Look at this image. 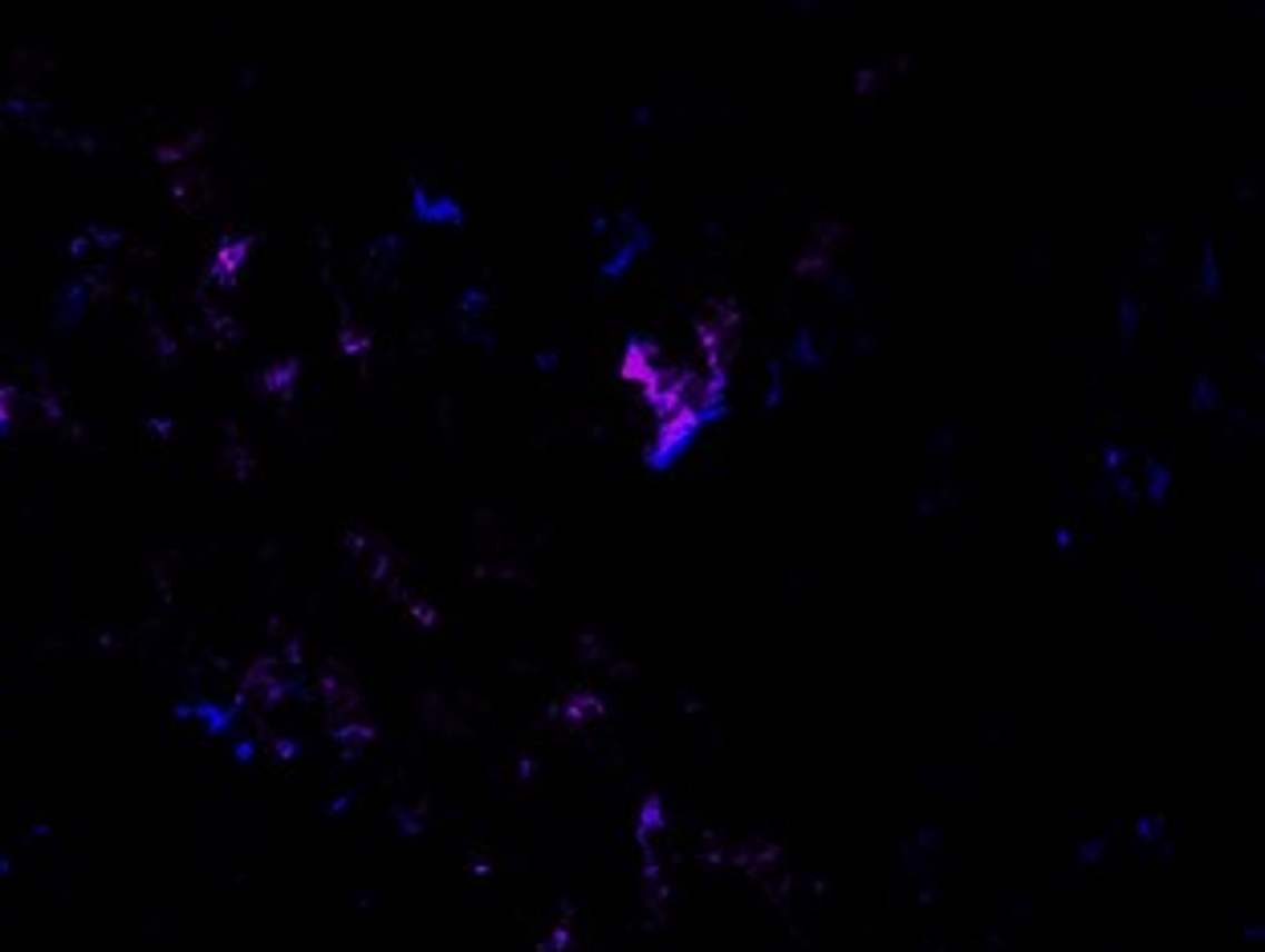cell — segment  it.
<instances>
[{"label": "cell", "instance_id": "obj_1", "mask_svg": "<svg viewBox=\"0 0 1265 952\" xmlns=\"http://www.w3.org/2000/svg\"><path fill=\"white\" fill-rule=\"evenodd\" d=\"M648 252H651V228L643 225V220H627V225H619L615 232H611V240H606L603 261H599V277H603L606 286H619V281H627L639 265H643Z\"/></svg>", "mask_w": 1265, "mask_h": 952}, {"label": "cell", "instance_id": "obj_2", "mask_svg": "<svg viewBox=\"0 0 1265 952\" xmlns=\"http://www.w3.org/2000/svg\"><path fill=\"white\" fill-rule=\"evenodd\" d=\"M412 216L419 225L432 228H456L464 220V208L456 196L448 191H432V188H412Z\"/></svg>", "mask_w": 1265, "mask_h": 952}, {"label": "cell", "instance_id": "obj_3", "mask_svg": "<svg viewBox=\"0 0 1265 952\" xmlns=\"http://www.w3.org/2000/svg\"><path fill=\"white\" fill-rule=\"evenodd\" d=\"M179 716H188V721H200L204 733H216V737H228V733H237V713H233V708H225V704H213V701L179 704Z\"/></svg>", "mask_w": 1265, "mask_h": 952}]
</instances>
